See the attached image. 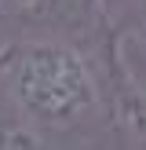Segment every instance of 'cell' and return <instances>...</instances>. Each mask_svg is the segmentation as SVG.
<instances>
[{
  "mask_svg": "<svg viewBox=\"0 0 146 150\" xmlns=\"http://www.w3.org/2000/svg\"><path fill=\"white\" fill-rule=\"evenodd\" d=\"M26 0H0V15H11V11H22Z\"/></svg>",
  "mask_w": 146,
  "mask_h": 150,
  "instance_id": "cell-5",
  "label": "cell"
},
{
  "mask_svg": "<svg viewBox=\"0 0 146 150\" xmlns=\"http://www.w3.org/2000/svg\"><path fill=\"white\" fill-rule=\"evenodd\" d=\"M0 146H44L40 132L26 121L4 81H0Z\"/></svg>",
  "mask_w": 146,
  "mask_h": 150,
  "instance_id": "cell-3",
  "label": "cell"
},
{
  "mask_svg": "<svg viewBox=\"0 0 146 150\" xmlns=\"http://www.w3.org/2000/svg\"><path fill=\"white\" fill-rule=\"evenodd\" d=\"M113 59H117L121 77L146 95V37L142 33H121L117 48H113Z\"/></svg>",
  "mask_w": 146,
  "mask_h": 150,
  "instance_id": "cell-4",
  "label": "cell"
},
{
  "mask_svg": "<svg viewBox=\"0 0 146 150\" xmlns=\"http://www.w3.org/2000/svg\"><path fill=\"white\" fill-rule=\"evenodd\" d=\"M113 117H117L121 132L131 139V143L146 146V95L139 92L135 84L124 81V84L117 88V95H113Z\"/></svg>",
  "mask_w": 146,
  "mask_h": 150,
  "instance_id": "cell-2",
  "label": "cell"
},
{
  "mask_svg": "<svg viewBox=\"0 0 146 150\" xmlns=\"http://www.w3.org/2000/svg\"><path fill=\"white\" fill-rule=\"evenodd\" d=\"M0 81L40 132L44 146L66 139L99 114V81L84 51L55 37L22 40L0 59Z\"/></svg>",
  "mask_w": 146,
  "mask_h": 150,
  "instance_id": "cell-1",
  "label": "cell"
}]
</instances>
